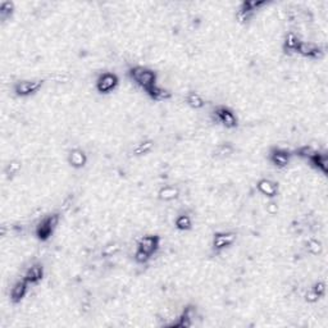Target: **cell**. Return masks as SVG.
Wrapping results in <instances>:
<instances>
[{
	"instance_id": "obj_7",
	"label": "cell",
	"mask_w": 328,
	"mask_h": 328,
	"mask_svg": "<svg viewBox=\"0 0 328 328\" xmlns=\"http://www.w3.org/2000/svg\"><path fill=\"white\" fill-rule=\"evenodd\" d=\"M160 246V237L158 235H146L143 236L137 241V249L148 254L149 256H153Z\"/></svg>"
},
{
	"instance_id": "obj_18",
	"label": "cell",
	"mask_w": 328,
	"mask_h": 328,
	"mask_svg": "<svg viewBox=\"0 0 328 328\" xmlns=\"http://www.w3.org/2000/svg\"><path fill=\"white\" fill-rule=\"evenodd\" d=\"M151 99L155 100V102H166V100L171 99V91L164 89V87L159 86V85H154L153 87H150L148 91H145Z\"/></svg>"
},
{
	"instance_id": "obj_5",
	"label": "cell",
	"mask_w": 328,
	"mask_h": 328,
	"mask_svg": "<svg viewBox=\"0 0 328 328\" xmlns=\"http://www.w3.org/2000/svg\"><path fill=\"white\" fill-rule=\"evenodd\" d=\"M119 84L118 76L116 73L105 72L98 77L96 80V90L100 94H109L117 89Z\"/></svg>"
},
{
	"instance_id": "obj_17",
	"label": "cell",
	"mask_w": 328,
	"mask_h": 328,
	"mask_svg": "<svg viewBox=\"0 0 328 328\" xmlns=\"http://www.w3.org/2000/svg\"><path fill=\"white\" fill-rule=\"evenodd\" d=\"M300 44H301V40H300L299 36L296 34H293V32H288L285 38V41H283V50L287 54H297Z\"/></svg>"
},
{
	"instance_id": "obj_6",
	"label": "cell",
	"mask_w": 328,
	"mask_h": 328,
	"mask_svg": "<svg viewBox=\"0 0 328 328\" xmlns=\"http://www.w3.org/2000/svg\"><path fill=\"white\" fill-rule=\"evenodd\" d=\"M267 4V2H256V0H251V2H242L240 8H238L237 12V20L241 22V24H246L249 22L253 16L255 15V12L258 9H260L261 7H264Z\"/></svg>"
},
{
	"instance_id": "obj_21",
	"label": "cell",
	"mask_w": 328,
	"mask_h": 328,
	"mask_svg": "<svg viewBox=\"0 0 328 328\" xmlns=\"http://www.w3.org/2000/svg\"><path fill=\"white\" fill-rule=\"evenodd\" d=\"M153 148H154V143L151 140H145V141H141V143L137 144L134 148V150H132V153L136 157H141V155L149 154L153 150Z\"/></svg>"
},
{
	"instance_id": "obj_29",
	"label": "cell",
	"mask_w": 328,
	"mask_h": 328,
	"mask_svg": "<svg viewBox=\"0 0 328 328\" xmlns=\"http://www.w3.org/2000/svg\"><path fill=\"white\" fill-rule=\"evenodd\" d=\"M313 153H314V150L310 148V146H301L299 150H296V154L299 155V157L306 158V159H308V158L310 157Z\"/></svg>"
},
{
	"instance_id": "obj_20",
	"label": "cell",
	"mask_w": 328,
	"mask_h": 328,
	"mask_svg": "<svg viewBox=\"0 0 328 328\" xmlns=\"http://www.w3.org/2000/svg\"><path fill=\"white\" fill-rule=\"evenodd\" d=\"M186 103H187V105L191 107L192 109H201V108L205 105V102H204L200 94L194 93V91H191V93L186 95Z\"/></svg>"
},
{
	"instance_id": "obj_10",
	"label": "cell",
	"mask_w": 328,
	"mask_h": 328,
	"mask_svg": "<svg viewBox=\"0 0 328 328\" xmlns=\"http://www.w3.org/2000/svg\"><path fill=\"white\" fill-rule=\"evenodd\" d=\"M29 287H30V283L26 281V279L25 278L18 279L15 285L12 286L11 292H9V296H11L12 302L18 304V302L22 301V300L25 299V296L27 295V292H29Z\"/></svg>"
},
{
	"instance_id": "obj_22",
	"label": "cell",
	"mask_w": 328,
	"mask_h": 328,
	"mask_svg": "<svg viewBox=\"0 0 328 328\" xmlns=\"http://www.w3.org/2000/svg\"><path fill=\"white\" fill-rule=\"evenodd\" d=\"M174 224H176V228L180 229V231H189V229L192 228L191 218L186 214L178 215V217L174 219Z\"/></svg>"
},
{
	"instance_id": "obj_19",
	"label": "cell",
	"mask_w": 328,
	"mask_h": 328,
	"mask_svg": "<svg viewBox=\"0 0 328 328\" xmlns=\"http://www.w3.org/2000/svg\"><path fill=\"white\" fill-rule=\"evenodd\" d=\"M158 195H159L160 200L171 201L177 198L178 195H180V191H178L177 187H174V186H164V187L160 189Z\"/></svg>"
},
{
	"instance_id": "obj_24",
	"label": "cell",
	"mask_w": 328,
	"mask_h": 328,
	"mask_svg": "<svg viewBox=\"0 0 328 328\" xmlns=\"http://www.w3.org/2000/svg\"><path fill=\"white\" fill-rule=\"evenodd\" d=\"M21 168H22V164H21L18 160H12V162H9L6 167V174L8 177H15L20 173Z\"/></svg>"
},
{
	"instance_id": "obj_8",
	"label": "cell",
	"mask_w": 328,
	"mask_h": 328,
	"mask_svg": "<svg viewBox=\"0 0 328 328\" xmlns=\"http://www.w3.org/2000/svg\"><path fill=\"white\" fill-rule=\"evenodd\" d=\"M237 235L235 232H217L213 236L212 246L215 251H222L235 244Z\"/></svg>"
},
{
	"instance_id": "obj_25",
	"label": "cell",
	"mask_w": 328,
	"mask_h": 328,
	"mask_svg": "<svg viewBox=\"0 0 328 328\" xmlns=\"http://www.w3.org/2000/svg\"><path fill=\"white\" fill-rule=\"evenodd\" d=\"M233 153V148L229 144H222L215 150V157L218 158H227Z\"/></svg>"
},
{
	"instance_id": "obj_1",
	"label": "cell",
	"mask_w": 328,
	"mask_h": 328,
	"mask_svg": "<svg viewBox=\"0 0 328 328\" xmlns=\"http://www.w3.org/2000/svg\"><path fill=\"white\" fill-rule=\"evenodd\" d=\"M128 76L130 79L140 86L143 90L148 91L150 87L157 85L158 75L155 71L150 70L148 67H143V66H135V67L130 68L128 71Z\"/></svg>"
},
{
	"instance_id": "obj_2",
	"label": "cell",
	"mask_w": 328,
	"mask_h": 328,
	"mask_svg": "<svg viewBox=\"0 0 328 328\" xmlns=\"http://www.w3.org/2000/svg\"><path fill=\"white\" fill-rule=\"evenodd\" d=\"M59 222H61V215L58 213H53V214L44 217L35 228L36 237L40 241H48L58 227Z\"/></svg>"
},
{
	"instance_id": "obj_23",
	"label": "cell",
	"mask_w": 328,
	"mask_h": 328,
	"mask_svg": "<svg viewBox=\"0 0 328 328\" xmlns=\"http://www.w3.org/2000/svg\"><path fill=\"white\" fill-rule=\"evenodd\" d=\"M15 12V4L12 2H3L0 4V18L2 21H7L8 18L12 17Z\"/></svg>"
},
{
	"instance_id": "obj_15",
	"label": "cell",
	"mask_w": 328,
	"mask_h": 328,
	"mask_svg": "<svg viewBox=\"0 0 328 328\" xmlns=\"http://www.w3.org/2000/svg\"><path fill=\"white\" fill-rule=\"evenodd\" d=\"M68 163L70 166L76 169H80L82 167L86 166L87 163V155L82 149H73L68 154Z\"/></svg>"
},
{
	"instance_id": "obj_28",
	"label": "cell",
	"mask_w": 328,
	"mask_h": 328,
	"mask_svg": "<svg viewBox=\"0 0 328 328\" xmlns=\"http://www.w3.org/2000/svg\"><path fill=\"white\" fill-rule=\"evenodd\" d=\"M150 259L151 256H149L148 254H145L144 251H141V250L136 249V253H135V260H136L137 263H140V264H145V263H148Z\"/></svg>"
},
{
	"instance_id": "obj_14",
	"label": "cell",
	"mask_w": 328,
	"mask_h": 328,
	"mask_svg": "<svg viewBox=\"0 0 328 328\" xmlns=\"http://www.w3.org/2000/svg\"><path fill=\"white\" fill-rule=\"evenodd\" d=\"M195 308L192 305H187L185 309H183L182 314L178 316V320L176 323L172 324V327H181V328H189L192 325V319H194L195 316Z\"/></svg>"
},
{
	"instance_id": "obj_13",
	"label": "cell",
	"mask_w": 328,
	"mask_h": 328,
	"mask_svg": "<svg viewBox=\"0 0 328 328\" xmlns=\"http://www.w3.org/2000/svg\"><path fill=\"white\" fill-rule=\"evenodd\" d=\"M24 278L29 282L30 285H39L44 278V267L39 263L31 265L25 273Z\"/></svg>"
},
{
	"instance_id": "obj_4",
	"label": "cell",
	"mask_w": 328,
	"mask_h": 328,
	"mask_svg": "<svg viewBox=\"0 0 328 328\" xmlns=\"http://www.w3.org/2000/svg\"><path fill=\"white\" fill-rule=\"evenodd\" d=\"M212 114L215 122H218L223 127L229 128V130L237 127V117L235 116V113L229 108L224 107V105H219V107L215 108Z\"/></svg>"
},
{
	"instance_id": "obj_3",
	"label": "cell",
	"mask_w": 328,
	"mask_h": 328,
	"mask_svg": "<svg viewBox=\"0 0 328 328\" xmlns=\"http://www.w3.org/2000/svg\"><path fill=\"white\" fill-rule=\"evenodd\" d=\"M43 86L44 80H21L13 85V91L16 95L21 98H29V96L38 94Z\"/></svg>"
},
{
	"instance_id": "obj_30",
	"label": "cell",
	"mask_w": 328,
	"mask_h": 328,
	"mask_svg": "<svg viewBox=\"0 0 328 328\" xmlns=\"http://www.w3.org/2000/svg\"><path fill=\"white\" fill-rule=\"evenodd\" d=\"M305 300H306L308 302H315L319 300V297L316 296L315 293H314L311 290H308V292H306V295H305Z\"/></svg>"
},
{
	"instance_id": "obj_27",
	"label": "cell",
	"mask_w": 328,
	"mask_h": 328,
	"mask_svg": "<svg viewBox=\"0 0 328 328\" xmlns=\"http://www.w3.org/2000/svg\"><path fill=\"white\" fill-rule=\"evenodd\" d=\"M310 290L313 291V292L315 293L316 296L320 299V297H323L325 295V283H324V282H322V281L315 282V283H314V285L310 287Z\"/></svg>"
},
{
	"instance_id": "obj_11",
	"label": "cell",
	"mask_w": 328,
	"mask_h": 328,
	"mask_svg": "<svg viewBox=\"0 0 328 328\" xmlns=\"http://www.w3.org/2000/svg\"><path fill=\"white\" fill-rule=\"evenodd\" d=\"M323 53L324 52H323V49L319 45H316V44L314 43H304V41H301L299 50H297V54L309 59L322 58Z\"/></svg>"
},
{
	"instance_id": "obj_9",
	"label": "cell",
	"mask_w": 328,
	"mask_h": 328,
	"mask_svg": "<svg viewBox=\"0 0 328 328\" xmlns=\"http://www.w3.org/2000/svg\"><path fill=\"white\" fill-rule=\"evenodd\" d=\"M269 160L273 166L277 167V168H285L290 164L291 153L286 149L273 148L269 151Z\"/></svg>"
},
{
	"instance_id": "obj_12",
	"label": "cell",
	"mask_w": 328,
	"mask_h": 328,
	"mask_svg": "<svg viewBox=\"0 0 328 328\" xmlns=\"http://www.w3.org/2000/svg\"><path fill=\"white\" fill-rule=\"evenodd\" d=\"M256 189L260 194H263L269 199L276 198L277 194H278V185L276 182H273L272 180H268V178H263V180L259 181L256 183Z\"/></svg>"
},
{
	"instance_id": "obj_26",
	"label": "cell",
	"mask_w": 328,
	"mask_h": 328,
	"mask_svg": "<svg viewBox=\"0 0 328 328\" xmlns=\"http://www.w3.org/2000/svg\"><path fill=\"white\" fill-rule=\"evenodd\" d=\"M306 250L313 255H316V254H319L322 251V244L319 241H316V240H309L306 242Z\"/></svg>"
},
{
	"instance_id": "obj_16",
	"label": "cell",
	"mask_w": 328,
	"mask_h": 328,
	"mask_svg": "<svg viewBox=\"0 0 328 328\" xmlns=\"http://www.w3.org/2000/svg\"><path fill=\"white\" fill-rule=\"evenodd\" d=\"M308 160L310 162V164L314 167V168H316L318 171H320L323 174L327 173V171H328V155L327 154H323V153L314 151L313 154L308 158Z\"/></svg>"
}]
</instances>
